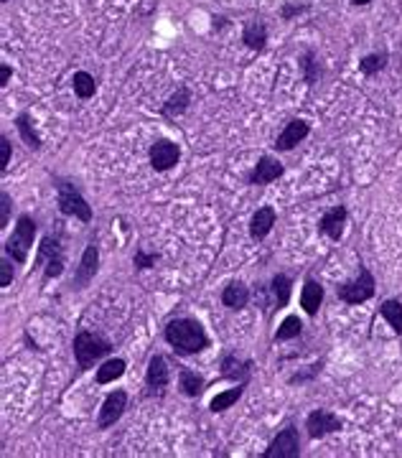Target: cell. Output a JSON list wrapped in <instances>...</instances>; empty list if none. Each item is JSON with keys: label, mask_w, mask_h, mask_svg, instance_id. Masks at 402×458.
<instances>
[{"label": "cell", "mask_w": 402, "mask_h": 458, "mask_svg": "<svg viewBox=\"0 0 402 458\" xmlns=\"http://www.w3.org/2000/svg\"><path fill=\"white\" fill-rule=\"evenodd\" d=\"M163 338L178 357H194V354L204 352L209 346V336H206L204 326L194 321V318H173V321H168V326L163 329Z\"/></svg>", "instance_id": "cell-1"}, {"label": "cell", "mask_w": 402, "mask_h": 458, "mask_svg": "<svg viewBox=\"0 0 402 458\" xmlns=\"http://www.w3.org/2000/svg\"><path fill=\"white\" fill-rule=\"evenodd\" d=\"M74 359H77V366L82 372L87 369H92L99 359H105L107 354H113V344L107 341V338L97 336V334H89V331H79L74 336Z\"/></svg>", "instance_id": "cell-2"}, {"label": "cell", "mask_w": 402, "mask_h": 458, "mask_svg": "<svg viewBox=\"0 0 402 458\" xmlns=\"http://www.w3.org/2000/svg\"><path fill=\"white\" fill-rule=\"evenodd\" d=\"M57 204H59V212L64 217H74L79 222H92V206L87 204V199L82 196L77 191V186L66 178H57Z\"/></svg>", "instance_id": "cell-3"}, {"label": "cell", "mask_w": 402, "mask_h": 458, "mask_svg": "<svg viewBox=\"0 0 402 458\" xmlns=\"http://www.w3.org/2000/svg\"><path fill=\"white\" fill-rule=\"evenodd\" d=\"M34 237H36V222L31 217H18V224H15L13 234L6 240V255L13 257L18 265L29 260V252L34 247Z\"/></svg>", "instance_id": "cell-4"}, {"label": "cell", "mask_w": 402, "mask_h": 458, "mask_svg": "<svg viewBox=\"0 0 402 458\" xmlns=\"http://www.w3.org/2000/svg\"><path fill=\"white\" fill-rule=\"evenodd\" d=\"M374 290H377L374 275L367 270V265H359V275L349 282H341L336 288V296H339V301H344L349 306H359L374 296Z\"/></svg>", "instance_id": "cell-5"}, {"label": "cell", "mask_w": 402, "mask_h": 458, "mask_svg": "<svg viewBox=\"0 0 402 458\" xmlns=\"http://www.w3.org/2000/svg\"><path fill=\"white\" fill-rule=\"evenodd\" d=\"M36 265H43V280H54L64 273V247L57 237H43L36 255Z\"/></svg>", "instance_id": "cell-6"}, {"label": "cell", "mask_w": 402, "mask_h": 458, "mask_svg": "<svg viewBox=\"0 0 402 458\" xmlns=\"http://www.w3.org/2000/svg\"><path fill=\"white\" fill-rule=\"evenodd\" d=\"M171 382L168 362L163 359L161 354H153L148 362V372H145V395L148 397H163L166 387Z\"/></svg>", "instance_id": "cell-7"}, {"label": "cell", "mask_w": 402, "mask_h": 458, "mask_svg": "<svg viewBox=\"0 0 402 458\" xmlns=\"http://www.w3.org/2000/svg\"><path fill=\"white\" fill-rule=\"evenodd\" d=\"M301 456V438H298V430L293 425L288 428H282L275 438H273V443L262 458H298Z\"/></svg>", "instance_id": "cell-8"}, {"label": "cell", "mask_w": 402, "mask_h": 458, "mask_svg": "<svg viewBox=\"0 0 402 458\" xmlns=\"http://www.w3.org/2000/svg\"><path fill=\"white\" fill-rule=\"evenodd\" d=\"M125 408H127V392H125V389H113V392H110V395L105 397L102 408H99L97 428H99V430L113 428V425L122 417Z\"/></svg>", "instance_id": "cell-9"}, {"label": "cell", "mask_w": 402, "mask_h": 458, "mask_svg": "<svg viewBox=\"0 0 402 458\" xmlns=\"http://www.w3.org/2000/svg\"><path fill=\"white\" fill-rule=\"evenodd\" d=\"M99 270V250L94 242L85 247V255H82V260H79V268L71 278V288L74 290H85L89 282L94 280V275Z\"/></svg>", "instance_id": "cell-10"}, {"label": "cell", "mask_w": 402, "mask_h": 458, "mask_svg": "<svg viewBox=\"0 0 402 458\" xmlns=\"http://www.w3.org/2000/svg\"><path fill=\"white\" fill-rule=\"evenodd\" d=\"M306 428H308L310 438H324V436H329V433L341 430V420H339V415H333L331 410L318 408V410H313V413H308Z\"/></svg>", "instance_id": "cell-11"}, {"label": "cell", "mask_w": 402, "mask_h": 458, "mask_svg": "<svg viewBox=\"0 0 402 458\" xmlns=\"http://www.w3.org/2000/svg\"><path fill=\"white\" fill-rule=\"evenodd\" d=\"M178 158H181L178 145L166 141V138H161V141H155L153 145H150V166H153L155 171H161V173L173 169L178 163Z\"/></svg>", "instance_id": "cell-12"}, {"label": "cell", "mask_w": 402, "mask_h": 458, "mask_svg": "<svg viewBox=\"0 0 402 458\" xmlns=\"http://www.w3.org/2000/svg\"><path fill=\"white\" fill-rule=\"evenodd\" d=\"M252 362L250 359H240L237 354H224L222 357V380H229L234 385H247L250 377H252Z\"/></svg>", "instance_id": "cell-13"}, {"label": "cell", "mask_w": 402, "mask_h": 458, "mask_svg": "<svg viewBox=\"0 0 402 458\" xmlns=\"http://www.w3.org/2000/svg\"><path fill=\"white\" fill-rule=\"evenodd\" d=\"M282 163L275 161L273 155H262L260 161H257V166L252 169V173H250L247 183L250 186H268V183L278 181V178L282 176Z\"/></svg>", "instance_id": "cell-14"}, {"label": "cell", "mask_w": 402, "mask_h": 458, "mask_svg": "<svg viewBox=\"0 0 402 458\" xmlns=\"http://www.w3.org/2000/svg\"><path fill=\"white\" fill-rule=\"evenodd\" d=\"M310 133V127L306 120H288L285 122V127H282V133L275 138V150H280V153H285V150H293L301 141H306Z\"/></svg>", "instance_id": "cell-15"}, {"label": "cell", "mask_w": 402, "mask_h": 458, "mask_svg": "<svg viewBox=\"0 0 402 458\" xmlns=\"http://www.w3.org/2000/svg\"><path fill=\"white\" fill-rule=\"evenodd\" d=\"M275 222H278L275 209H273V206H260V209L252 214V222H250V237H252V240H265V237L273 232Z\"/></svg>", "instance_id": "cell-16"}, {"label": "cell", "mask_w": 402, "mask_h": 458, "mask_svg": "<svg viewBox=\"0 0 402 458\" xmlns=\"http://www.w3.org/2000/svg\"><path fill=\"white\" fill-rule=\"evenodd\" d=\"M346 217H349V212H346V206H333V209H329V212L321 217V222H318V229L324 234H329L331 240L339 242L341 234H344V224H346Z\"/></svg>", "instance_id": "cell-17"}, {"label": "cell", "mask_w": 402, "mask_h": 458, "mask_svg": "<svg viewBox=\"0 0 402 458\" xmlns=\"http://www.w3.org/2000/svg\"><path fill=\"white\" fill-rule=\"evenodd\" d=\"M268 293H270V301H273V308L275 310L285 308L290 301V293H293V280H290L285 273L273 275V280H270V285H268Z\"/></svg>", "instance_id": "cell-18"}, {"label": "cell", "mask_w": 402, "mask_h": 458, "mask_svg": "<svg viewBox=\"0 0 402 458\" xmlns=\"http://www.w3.org/2000/svg\"><path fill=\"white\" fill-rule=\"evenodd\" d=\"M189 102H191V90L186 85H181L166 102H163L161 115L166 120H176L178 115H184L186 110H189Z\"/></svg>", "instance_id": "cell-19"}, {"label": "cell", "mask_w": 402, "mask_h": 458, "mask_svg": "<svg viewBox=\"0 0 402 458\" xmlns=\"http://www.w3.org/2000/svg\"><path fill=\"white\" fill-rule=\"evenodd\" d=\"M321 303H324V285L316 278H308L303 285V293H301V306H303L308 316H316Z\"/></svg>", "instance_id": "cell-20"}, {"label": "cell", "mask_w": 402, "mask_h": 458, "mask_svg": "<svg viewBox=\"0 0 402 458\" xmlns=\"http://www.w3.org/2000/svg\"><path fill=\"white\" fill-rule=\"evenodd\" d=\"M222 303L232 310L245 308V306L250 303V288L240 280L229 282V285H224V290H222Z\"/></svg>", "instance_id": "cell-21"}, {"label": "cell", "mask_w": 402, "mask_h": 458, "mask_svg": "<svg viewBox=\"0 0 402 458\" xmlns=\"http://www.w3.org/2000/svg\"><path fill=\"white\" fill-rule=\"evenodd\" d=\"M242 41H245V46L252 51H262L265 49V43H268V26L260 21H252L245 26V31H242Z\"/></svg>", "instance_id": "cell-22"}, {"label": "cell", "mask_w": 402, "mask_h": 458, "mask_svg": "<svg viewBox=\"0 0 402 458\" xmlns=\"http://www.w3.org/2000/svg\"><path fill=\"white\" fill-rule=\"evenodd\" d=\"M204 377L194 369H181L178 372V389H181V395L186 397H199L204 392Z\"/></svg>", "instance_id": "cell-23"}, {"label": "cell", "mask_w": 402, "mask_h": 458, "mask_svg": "<svg viewBox=\"0 0 402 458\" xmlns=\"http://www.w3.org/2000/svg\"><path fill=\"white\" fill-rule=\"evenodd\" d=\"M125 359H107L105 364L97 369V385H110V382L120 380L125 374Z\"/></svg>", "instance_id": "cell-24"}, {"label": "cell", "mask_w": 402, "mask_h": 458, "mask_svg": "<svg viewBox=\"0 0 402 458\" xmlns=\"http://www.w3.org/2000/svg\"><path fill=\"white\" fill-rule=\"evenodd\" d=\"M71 87H74V94L79 99H89L94 97V92H97V82H94L92 74H87V71H77L74 77H71Z\"/></svg>", "instance_id": "cell-25"}, {"label": "cell", "mask_w": 402, "mask_h": 458, "mask_svg": "<svg viewBox=\"0 0 402 458\" xmlns=\"http://www.w3.org/2000/svg\"><path fill=\"white\" fill-rule=\"evenodd\" d=\"M15 127H18V133H21L23 143H26L29 148H34V150L41 148V138H38V133H36L34 125H31L29 113H21L18 117H15Z\"/></svg>", "instance_id": "cell-26"}, {"label": "cell", "mask_w": 402, "mask_h": 458, "mask_svg": "<svg viewBox=\"0 0 402 458\" xmlns=\"http://www.w3.org/2000/svg\"><path fill=\"white\" fill-rule=\"evenodd\" d=\"M380 313H382V318L392 326V331L402 336V303L400 301H392V298L385 301V303L380 306Z\"/></svg>", "instance_id": "cell-27"}, {"label": "cell", "mask_w": 402, "mask_h": 458, "mask_svg": "<svg viewBox=\"0 0 402 458\" xmlns=\"http://www.w3.org/2000/svg\"><path fill=\"white\" fill-rule=\"evenodd\" d=\"M242 392H245V385H237V387L227 389V392H219V395L212 397V402H209V410H212V413H224L227 408H232L234 402L240 400Z\"/></svg>", "instance_id": "cell-28"}, {"label": "cell", "mask_w": 402, "mask_h": 458, "mask_svg": "<svg viewBox=\"0 0 402 458\" xmlns=\"http://www.w3.org/2000/svg\"><path fill=\"white\" fill-rule=\"evenodd\" d=\"M301 331H303V324H301V318H298V316H288L280 326H278L275 341H290V338H298V336H301Z\"/></svg>", "instance_id": "cell-29"}, {"label": "cell", "mask_w": 402, "mask_h": 458, "mask_svg": "<svg viewBox=\"0 0 402 458\" xmlns=\"http://www.w3.org/2000/svg\"><path fill=\"white\" fill-rule=\"evenodd\" d=\"M387 51H382V54H369V57H364L359 62V71L364 74V77H374L377 71H382L385 66H387Z\"/></svg>", "instance_id": "cell-30"}, {"label": "cell", "mask_w": 402, "mask_h": 458, "mask_svg": "<svg viewBox=\"0 0 402 458\" xmlns=\"http://www.w3.org/2000/svg\"><path fill=\"white\" fill-rule=\"evenodd\" d=\"M301 71H303V79L308 82V85H316L318 77H321V66H318L316 54H313L310 49L301 57Z\"/></svg>", "instance_id": "cell-31"}, {"label": "cell", "mask_w": 402, "mask_h": 458, "mask_svg": "<svg viewBox=\"0 0 402 458\" xmlns=\"http://www.w3.org/2000/svg\"><path fill=\"white\" fill-rule=\"evenodd\" d=\"M133 262H135V268H138V270H148V268H153L155 262H158V255H155V252H145L143 247H138V250H135V255H133Z\"/></svg>", "instance_id": "cell-32"}, {"label": "cell", "mask_w": 402, "mask_h": 458, "mask_svg": "<svg viewBox=\"0 0 402 458\" xmlns=\"http://www.w3.org/2000/svg\"><path fill=\"white\" fill-rule=\"evenodd\" d=\"M318 372H321V362H318V364H310L308 369H303V372H296L288 382H290V385H303V382H310V380H313V377H316Z\"/></svg>", "instance_id": "cell-33"}, {"label": "cell", "mask_w": 402, "mask_h": 458, "mask_svg": "<svg viewBox=\"0 0 402 458\" xmlns=\"http://www.w3.org/2000/svg\"><path fill=\"white\" fill-rule=\"evenodd\" d=\"M13 275H15V270H13V265H10V260L3 257V260H0V285L8 288V285L13 282Z\"/></svg>", "instance_id": "cell-34"}, {"label": "cell", "mask_w": 402, "mask_h": 458, "mask_svg": "<svg viewBox=\"0 0 402 458\" xmlns=\"http://www.w3.org/2000/svg\"><path fill=\"white\" fill-rule=\"evenodd\" d=\"M8 222H10V196L3 191L0 194V229H6Z\"/></svg>", "instance_id": "cell-35"}, {"label": "cell", "mask_w": 402, "mask_h": 458, "mask_svg": "<svg viewBox=\"0 0 402 458\" xmlns=\"http://www.w3.org/2000/svg\"><path fill=\"white\" fill-rule=\"evenodd\" d=\"M8 163H10V143H8V138L3 135V138H0V171H6Z\"/></svg>", "instance_id": "cell-36"}, {"label": "cell", "mask_w": 402, "mask_h": 458, "mask_svg": "<svg viewBox=\"0 0 402 458\" xmlns=\"http://www.w3.org/2000/svg\"><path fill=\"white\" fill-rule=\"evenodd\" d=\"M308 10V6H282V10H280V15L285 18V21H290V18H296V15H301V13H306Z\"/></svg>", "instance_id": "cell-37"}, {"label": "cell", "mask_w": 402, "mask_h": 458, "mask_svg": "<svg viewBox=\"0 0 402 458\" xmlns=\"http://www.w3.org/2000/svg\"><path fill=\"white\" fill-rule=\"evenodd\" d=\"M8 79H10V66H8V64H3V66H0V85L6 87Z\"/></svg>", "instance_id": "cell-38"}, {"label": "cell", "mask_w": 402, "mask_h": 458, "mask_svg": "<svg viewBox=\"0 0 402 458\" xmlns=\"http://www.w3.org/2000/svg\"><path fill=\"white\" fill-rule=\"evenodd\" d=\"M354 6H367V3H372V0H352Z\"/></svg>", "instance_id": "cell-39"}, {"label": "cell", "mask_w": 402, "mask_h": 458, "mask_svg": "<svg viewBox=\"0 0 402 458\" xmlns=\"http://www.w3.org/2000/svg\"><path fill=\"white\" fill-rule=\"evenodd\" d=\"M3 3H8V0H3Z\"/></svg>", "instance_id": "cell-40"}]
</instances>
